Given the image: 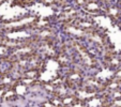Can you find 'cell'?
<instances>
[{
	"label": "cell",
	"instance_id": "obj_6",
	"mask_svg": "<svg viewBox=\"0 0 121 107\" xmlns=\"http://www.w3.org/2000/svg\"><path fill=\"white\" fill-rule=\"evenodd\" d=\"M1 82H2V86H7L8 84H10L11 82V78L9 77V76H3L2 78H1Z\"/></svg>",
	"mask_w": 121,
	"mask_h": 107
},
{
	"label": "cell",
	"instance_id": "obj_3",
	"mask_svg": "<svg viewBox=\"0 0 121 107\" xmlns=\"http://www.w3.org/2000/svg\"><path fill=\"white\" fill-rule=\"evenodd\" d=\"M50 102H52V104H53L54 107H62L63 106L61 100L59 98V96H55V98H53L52 100H50Z\"/></svg>",
	"mask_w": 121,
	"mask_h": 107
},
{
	"label": "cell",
	"instance_id": "obj_4",
	"mask_svg": "<svg viewBox=\"0 0 121 107\" xmlns=\"http://www.w3.org/2000/svg\"><path fill=\"white\" fill-rule=\"evenodd\" d=\"M38 75V72L37 71H34V70H31V71H27L25 73V76L27 78H30V79H34V78L37 77Z\"/></svg>",
	"mask_w": 121,
	"mask_h": 107
},
{
	"label": "cell",
	"instance_id": "obj_8",
	"mask_svg": "<svg viewBox=\"0 0 121 107\" xmlns=\"http://www.w3.org/2000/svg\"><path fill=\"white\" fill-rule=\"evenodd\" d=\"M42 106L43 107H54L50 101H46V102H44L43 104H42Z\"/></svg>",
	"mask_w": 121,
	"mask_h": 107
},
{
	"label": "cell",
	"instance_id": "obj_5",
	"mask_svg": "<svg viewBox=\"0 0 121 107\" xmlns=\"http://www.w3.org/2000/svg\"><path fill=\"white\" fill-rule=\"evenodd\" d=\"M43 88L45 89L47 92H54V90H55V87H54L53 84H45L43 86Z\"/></svg>",
	"mask_w": 121,
	"mask_h": 107
},
{
	"label": "cell",
	"instance_id": "obj_2",
	"mask_svg": "<svg viewBox=\"0 0 121 107\" xmlns=\"http://www.w3.org/2000/svg\"><path fill=\"white\" fill-rule=\"evenodd\" d=\"M75 100H76V98H73V96H66V98H62L61 102H62V105H63V106H69V105L73 104Z\"/></svg>",
	"mask_w": 121,
	"mask_h": 107
},
{
	"label": "cell",
	"instance_id": "obj_7",
	"mask_svg": "<svg viewBox=\"0 0 121 107\" xmlns=\"http://www.w3.org/2000/svg\"><path fill=\"white\" fill-rule=\"evenodd\" d=\"M4 93H5V87L0 85V98H3Z\"/></svg>",
	"mask_w": 121,
	"mask_h": 107
},
{
	"label": "cell",
	"instance_id": "obj_1",
	"mask_svg": "<svg viewBox=\"0 0 121 107\" xmlns=\"http://www.w3.org/2000/svg\"><path fill=\"white\" fill-rule=\"evenodd\" d=\"M3 98H4V100L12 102V101H15L16 100V98H17V94H16V92L14 91V90H10V91H5Z\"/></svg>",
	"mask_w": 121,
	"mask_h": 107
}]
</instances>
